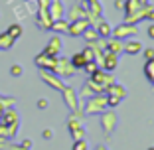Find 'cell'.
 Here are the masks:
<instances>
[{
	"mask_svg": "<svg viewBox=\"0 0 154 150\" xmlns=\"http://www.w3.org/2000/svg\"><path fill=\"white\" fill-rule=\"evenodd\" d=\"M55 61H57V57H51V55H48V54H40L36 57V65L40 69H44V71H54Z\"/></svg>",
	"mask_w": 154,
	"mask_h": 150,
	"instance_id": "cell-3",
	"label": "cell"
},
{
	"mask_svg": "<svg viewBox=\"0 0 154 150\" xmlns=\"http://www.w3.org/2000/svg\"><path fill=\"white\" fill-rule=\"evenodd\" d=\"M48 107V99H40L38 101V109H45Z\"/></svg>",
	"mask_w": 154,
	"mask_h": 150,
	"instance_id": "cell-30",
	"label": "cell"
},
{
	"mask_svg": "<svg viewBox=\"0 0 154 150\" xmlns=\"http://www.w3.org/2000/svg\"><path fill=\"white\" fill-rule=\"evenodd\" d=\"M26 2H30V0H26Z\"/></svg>",
	"mask_w": 154,
	"mask_h": 150,
	"instance_id": "cell-37",
	"label": "cell"
},
{
	"mask_svg": "<svg viewBox=\"0 0 154 150\" xmlns=\"http://www.w3.org/2000/svg\"><path fill=\"white\" fill-rule=\"evenodd\" d=\"M105 47H107V51H111V54H115V55H119L122 51V44L119 40H109L105 44Z\"/></svg>",
	"mask_w": 154,
	"mask_h": 150,
	"instance_id": "cell-13",
	"label": "cell"
},
{
	"mask_svg": "<svg viewBox=\"0 0 154 150\" xmlns=\"http://www.w3.org/2000/svg\"><path fill=\"white\" fill-rule=\"evenodd\" d=\"M10 75L20 77V75H22V65H12V67H10Z\"/></svg>",
	"mask_w": 154,
	"mask_h": 150,
	"instance_id": "cell-24",
	"label": "cell"
},
{
	"mask_svg": "<svg viewBox=\"0 0 154 150\" xmlns=\"http://www.w3.org/2000/svg\"><path fill=\"white\" fill-rule=\"evenodd\" d=\"M6 34H8L12 40H18V38L22 36V26H20V24H12V26L6 30Z\"/></svg>",
	"mask_w": 154,
	"mask_h": 150,
	"instance_id": "cell-17",
	"label": "cell"
},
{
	"mask_svg": "<svg viewBox=\"0 0 154 150\" xmlns=\"http://www.w3.org/2000/svg\"><path fill=\"white\" fill-rule=\"evenodd\" d=\"M144 75L150 83H154V59H148L144 65Z\"/></svg>",
	"mask_w": 154,
	"mask_h": 150,
	"instance_id": "cell-18",
	"label": "cell"
},
{
	"mask_svg": "<svg viewBox=\"0 0 154 150\" xmlns=\"http://www.w3.org/2000/svg\"><path fill=\"white\" fill-rule=\"evenodd\" d=\"M115 123H117V117H115V115H107V117L103 118V127H105V130L111 132V130H113V127H115Z\"/></svg>",
	"mask_w": 154,
	"mask_h": 150,
	"instance_id": "cell-21",
	"label": "cell"
},
{
	"mask_svg": "<svg viewBox=\"0 0 154 150\" xmlns=\"http://www.w3.org/2000/svg\"><path fill=\"white\" fill-rule=\"evenodd\" d=\"M119 103H121V99H119V97H113V95H107V105H109V107H117Z\"/></svg>",
	"mask_w": 154,
	"mask_h": 150,
	"instance_id": "cell-25",
	"label": "cell"
},
{
	"mask_svg": "<svg viewBox=\"0 0 154 150\" xmlns=\"http://www.w3.org/2000/svg\"><path fill=\"white\" fill-rule=\"evenodd\" d=\"M59 51H61V40H59V38L55 36V38H51V41L48 44V46H45L44 54L51 55V57H57V55H59Z\"/></svg>",
	"mask_w": 154,
	"mask_h": 150,
	"instance_id": "cell-6",
	"label": "cell"
},
{
	"mask_svg": "<svg viewBox=\"0 0 154 150\" xmlns=\"http://www.w3.org/2000/svg\"><path fill=\"white\" fill-rule=\"evenodd\" d=\"M61 93H63V97L67 99V105H69V107H71V109H75V107H77V105H75V93L71 91V87H65Z\"/></svg>",
	"mask_w": 154,
	"mask_h": 150,
	"instance_id": "cell-20",
	"label": "cell"
},
{
	"mask_svg": "<svg viewBox=\"0 0 154 150\" xmlns=\"http://www.w3.org/2000/svg\"><path fill=\"white\" fill-rule=\"evenodd\" d=\"M107 95H113V97H119V99H125L127 97V91L122 89V85H111V87H107Z\"/></svg>",
	"mask_w": 154,
	"mask_h": 150,
	"instance_id": "cell-11",
	"label": "cell"
},
{
	"mask_svg": "<svg viewBox=\"0 0 154 150\" xmlns=\"http://www.w3.org/2000/svg\"><path fill=\"white\" fill-rule=\"evenodd\" d=\"M97 34H99V36H103V38H109L111 34H113V30H111L109 24L103 20V22H99V26H97Z\"/></svg>",
	"mask_w": 154,
	"mask_h": 150,
	"instance_id": "cell-19",
	"label": "cell"
},
{
	"mask_svg": "<svg viewBox=\"0 0 154 150\" xmlns=\"http://www.w3.org/2000/svg\"><path fill=\"white\" fill-rule=\"evenodd\" d=\"M117 57L119 55L111 54V51H107V55H105V61H103V67L107 69V71H113L115 65H117Z\"/></svg>",
	"mask_w": 154,
	"mask_h": 150,
	"instance_id": "cell-12",
	"label": "cell"
},
{
	"mask_svg": "<svg viewBox=\"0 0 154 150\" xmlns=\"http://www.w3.org/2000/svg\"><path fill=\"white\" fill-rule=\"evenodd\" d=\"M2 124H6V127L18 124V115L14 113V111H4V115H2Z\"/></svg>",
	"mask_w": 154,
	"mask_h": 150,
	"instance_id": "cell-10",
	"label": "cell"
},
{
	"mask_svg": "<svg viewBox=\"0 0 154 150\" xmlns=\"http://www.w3.org/2000/svg\"><path fill=\"white\" fill-rule=\"evenodd\" d=\"M67 22H65L63 18L61 20H55L54 24H51V30H54V32H67Z\"/></svg>",
	"mask_w": 154,
	"mask_h": 150,
	"instance_id": "cell-22",
	"label": "cell"
},
{
	"mask_svg": "<svg viewBox=\"0 0 154 150\" xmlns=\"http://www.w3.org/2000/svg\"><path fill=\"white\" fill-rule=\"evenodd\" d=\"M122 50L127 51V54H131V55H134V54H138V51H142V46H140V41H128L127 46L122 47Z\"/></svg>",
	"mask_w": 154,
	"mask_h": 150,
	"instance_id": "cell-15",
	"label": "cell"
},
{
	"mask_svg": "<svg viewBox=\"0 0 154 150\" xmlns=\"http://www.w3.org/2000/svg\"><path fill=\"white\" fill-rule=\"evenodd\" d=\"M115 8L122 10V8H125V0H115Z\"/></svg>",
	"mask_w": 154,
	"mask_h": 150,
	"instance_id": "cell-29",
	"label": "cell"
},
{
	"mask_svg": "<svg viewBox=\"0 0 154 150\" xmlns=\"http://www.w3.org/2000/svg\"><path fill=\"white\" fill-rule=\"evenodd\" d=\"M148 36L154 38V24H150V28H148Z\"/></svg>",
	"mask_w": 154,
	"mask_h": 150,
	"instance_id": "cell-32",
	"label": "cell"
},
{
	"mask_svg": "<svg viewBox=\"0 0 154 150\" xmlns=\"http://www.w3.org/2000/svg\"><path fill=\"white\" fill-rule=\"evenodd\" d=\"M10 150H26L24 146H14V148H10Z\"/></svg>",
	"mask_w": 154,
	"mask_h": 150,
	"instance_id": "cell-34",
	"label": "cell"
},
{
	"mask_svg": "<svg viewBox=\"0 0 154 150\" xmlns=\"http://www.w3.org/2000/svg\"><path fill=\"white\" fill-rule=\"evenodd\" d=\"M48 12H50L51 20H61L63 18V10H61V2L59 0H54V2H50V8H48Z\"/></svg>",
	"mask_w": 154,
	"mask_h": 150,
	"instance_id": "cell-9",
	"label": "cell"
},
{
	"mask_svg": "<svg viewBox=\"0 0 154 150\" xmlns=\"http://www.w3.org/2000/svg\"><path fill=\"white\" fill-rule=\"evenodd\" d=\"M148 150H154V148H148Z\"/></svg>",
	"mask_w": 154,
	"mask_h": 150,
	"instance_id": "cell-36",
	"label": "cell"
},
{
	"mask_svg": "<svg viewBox=\"0 0 154 150\" xmlns=\"http://www.w3.org/2000/svg\"><path fill=\"white\" fill-rule=\"evenodd\" d=\"M142 51H144L146 61H148V59H154V47H146V50H142Z\"/></svg>",
	"mask_w": 154,
	"mask_h": 150,
	"instance_id": "cell-27",
	"label": "cell"
},
{
	"mask_svg": "<svg viewBox=\"0 0 154 150\" xmlns=\"http://www.w3.org/2000/svg\"><path fill=\"white\" fill-rule=\"evenodd\" d=\"M22 146H24V148L28 150V148H30V146H32V142H30V140H24V142H22Z\"/></svg>",
	"mask_w": 154,
	"mask_h": 150,
	"instance_id": "cell-33",
	"label": "cell"
},
{
	"mask_svg": "<svg viewBox=\"0 0 154 150\" xmlns=\"http://www.w3.org/2000/svg\"><path fill=\"white\" fill-rule=\"evenodd\" d=\"M83 36H85L87 40H89V44H95L97 40H101V38H99V34H97L95 30H89V28H87L85 32H83Z\"/></svg>",
	"mask_w": 154,
	"mask_h": 150,
	"instance_id": "cell-23",
	"label": "cell"
},
{
	"mask_svg": "<svg viewBox=\"0 0 154 150\" xmlns=\"http://www.w3.org/2000/svg\"><path fill=\"white\" fill-rule=\"evenodd\" d=\"M140 4H144V2H142V0H127V2H125V10H127V18H131L132 14H140L142 10V6Z\"/></svg>",
	"mask_w": 154,
	"mask_h": 150,
	"instance_id": "cell-7",
	"label": "cell"
},
{
	"mask_svg": "<svg viewBox=\"0 0 154 150\" xmlns=\"http://www.w3.org/2000/svg\"><path fill=\"white\" fill-rule=\"evenodd\" d=\"M136 32H138V28H136L134 24H128L127 22V24H121V26H119L113 34L119 38V40H122V38H127V36H134Z\"/></svg>",
	"mask_w": 154,
	"mask_h": 150,
	"instance_id": "cell-5",
	"label": "cell"
},
{
	"mask_svg": "<svg viewBox=\"0 0 154 150\" xmlns=\"http://www.w3.org/2000/svg\"><path fill=\"white\" fill-rule=\"evenodd\" d=\"M73 150H87V142H85V140H75Z\"/></svg>",
	"mask_w": 154,
	"mask_h": 150,
	"instance_id": "cell-26",
	"label": "cell"
},
{
	"mask_svg": "<svg viewBox=\"0 0 154 150\" xmlns=\"http://www.w3.org/2000/svg\"><path fill=\"white\" fill-rule=\"evenodd\" d=\"M14 41H16V40H12L6 32L0 34V50H10V47L14 46Z\"/></svg>",
	"mask_w": 154,
	"mask_h": 150,
	"instance_id": "cell-16",
	"label": "cell"
},
{
	"mask_svg": "<svg viewBox=\"0 0 154 150\" xmlns=\"http://www.w3.org/2000/svg\"><path fill=\"white\" fill-rule=\"evenodd\" d=\"M51 73H55V75H61V77L73 75V65H71V61H69V59H59V57H57V61H55V67H54V71H51Z\"/></svg>",
	"mask_w": 154,
	"mask_h": 150,
	"instance_id": "cell-1",
	"label": "cell"
},
{
	"mask_svg": "<svg viewBox=\"0 0 154 150\" xmlns=\"http://www.w3.org/2000/svg\"><path fill=\"white\" fill-rule=\"evenodd\" d=\"M97 150H107V148H103V146H99V148H97Z\"/></svg>",
	"mask_w": 154,
	"mask_h": 150,
	"instance_id": "cell-35",
	"label": "cell"
},
{
	"mask_svg": "<svg viewBox=\"0 0 154 150\" xmlns=\"http://www.w3.org/2000/svg\"><path fill=\"white\" fill-rule=\"evenodd\" d=\"M69 61H71L73 69H81V67H85V65H87V59L83 57V54H75Z\"/></svg>",
	"mask_w": 154,
	"mask_h": 150,
	"instance_id": "cell-14",
	"label": "cell"
},
{
	"mask_svg": "<svg viewBox=\"0 0 154 150\" xmlns=\"http://www.w3.org/2000/svg\"><path fill=\"white\" fill-rule=\"evenodd\" d=\"M40 75H42V79H44V81L48 83V85H51L54 89H57V91H63V89H65L63 81H61V79H59L57 75H55V73H51V71H44V69H42Z\"/></svg>",
	"mask_w": 154,
	"mask_h": 150,
	"instance_id": "cell-4",
	"label": "cell"
},
{
	"mask_svg": "<svg viewBox=\"0 0 154 150\" xmlns=\"http://www.w3.org/2000/svg\"><path fill=\"white\" fill-rule=\"evenodd\" d=\"M144 16H146V18H148V20H154V10H148V12H146Z\"/></svg>",
	"mask_w": 154,
	"mask_h": 150,
	"instance_id": "cell-31",
	"label": "cell"
},
{
	"mask_svg": "<svg viewBox=\"0 0 154 150\" xmlns=\"http://www.w3.org/2000/svg\"><path fill=\"white\" fill-rule=\"evenodd\" d=\"M51 134H54V132H51V130H50V128H45V130H44V132H42V136H44V138H45V140H50V138H51Z\"/></svg>",
	"mask_w": 154,
	"mask_h": 150,
	"instance_id": "cell-28",
	"label": "cell"
},
{
	"mask_svg": "<svg viewBox=\"0 0 154 150\" xmlns=\"http://www.w3.org/2000/svg\"><path fill=\"white\" fill-rule=\"evenodd\" d=\"M87 28H89V22H87V20H75V22L67 28V32L71 34V36H81Z\"/></svg>",
	"mask_w": 154,
	"mask_h": 150,
	"instance_id": "cell-8",
	"label": "cell"
},
{
	"mask_svg": "<svg viewBox=\"0 0 154 150\" xmlns=\"http://www.w3.org/2000/svg\"><path fill=\"white\" fill-rule=\"evenodd\" d=\"M105 107H107V97L103 95H95L93 99L87 103L85 107V113H99V111H103Z\"/></svg>",
	"mask_w": 154,
	"mask_h": 150,
	"instance_id": "cell-2",
	"label": "cell"
}]
</instances>
